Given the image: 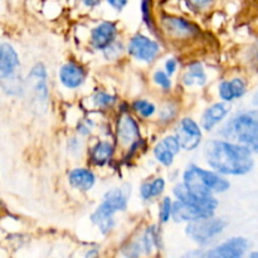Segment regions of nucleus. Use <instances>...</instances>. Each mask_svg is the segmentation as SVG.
Returning a JSON list of instances; mask_svg holds the SVG:
<instances>
[{
    "label": "nucleus",
    "mask_w": 258,
    "mask_h": 258,
    "mask_svg": "<svg viewBox=\"0 0 258 258\" xmlns=\"http://www.w3.org/2000/svg\"><path fill=\"white\" fill-rule=\"evenodd\" d=\"M203 153L208 165L224 175H244L253 168L252 151L233 141L209 140Z\"/></svg>",
    "instance_id": "1"
},
{
    "label": "nucleus",
    "mask_w": 258,
    "mask_h": 258,
    "mask_svg": "<svg viewBox=\"0 0 258 258\" xmlns=\"http://www.w3.org/2000/svg\"><path fill=\"white\" fill-rule=\"evenodd\" d=\"M227 140L247 146L252 153H258V118L248 113L234 116L219 131Z\"/></svg>",
    "instance_id": "2"
},
{
    "label": "nucleus",
    "mask_w": 258,
    "mask_h": 258,
    "mask_svg": "<svg viewBox=\"0 0 258 258\" xmlns=\"http://www.w3.org/2000/svg\"><path fill=\"white\" fill-rule=\"evenodd\" d=\"M183 183L191 193L198 196H212L229 189V181L227 179L197 165H190L184 171Z\"/></svg>",
    "instance_id": "3"
},
{
    "label": "nucleus",
    "mask_w": 258,
    "mask_h": 258,
    "mask_svg": "<svg viewBox=\"0 0 258 258\" xmlns=\"http://www.w3.org/2000/svg\"><path fill=\"white\" fill-rule=\"evenodd\" d=\"M24 86L25 90L29 93L30 103H32L33 108L37 110L38 112L45 111L49 92H48L47 87V71L42 63H38L32 68L27 80H25Z\"/></svg>",
    "instance_id": "4"
},
{
    "label": "nucleus",
    "mask_w": 258,
    "mask_h": 258,
    "mask_svg": "<svg viewBox=\"0 0 258 258\" xmlns=\"http://www.w3.org/2000/svg\"><path fill=\"white\" fill-rule=\"evenodd\" d=\"M227 226V222L221 218H209L198 219V221L189 222L185 232L190 239L199 244H208L211 243L218 234L224 231Z\"/></svg>",
    "instance_id": "5"
},
{
    "label": "nucleus",
    "mask_w": 258,
    "mask_h": 258,
    "mask_svg": "<svg viewBox=\"0 0 258 258\" xmlns=\"http://www.w3.org/2000/svg\"><path fill=\"white\" fill-rule=\"evenodd\" d=\"M20 62L14 48L8 43H3L0 50V77L2 85H12L19 81L17 71L19 68Z\"/></svg>",
    "instance_id": "6"
},
{
    "label": "nucleus",
    "mask_w": 258,
    "mask_h": 258,
    "mask_svg": "<svg viewBox=\"0 0 258 258\" xmlns=\"http://www.w3.org/2000/svg\"><path fill=\"white\" fill-rule=\"evenodd\" d=\"M128 53L131 57L136 58L143 62H151L158 55L160 47L155 40L145 37V35L138 34L130 40L127 47Z\"/></svg>",
    "instance_id": "7"
},
{
    "label": "nucleus",
    "mask_w": 258,
    "mask_h": 258,
    "mask_svg": "<svg viewBox=\"0 0 258 258\" xmlns=\"http://www.w3.org/2000/svg\"><path fill=\"white\" fill-rule=\"evenodd\" d=\"M176 138L184 150H194L202 141V130L196 121L190 117H184L176 130Z\"/></svg>",
    "instance_id": "8"
},
{
    "label": "nucleus",
    "mask_w": 258,
    "mask_h": 258,
    "mask_svg": "<svg viewBox=\"0 0 258 258\" xmlns=\"http://www.w3.org/2000/svg\"><path fill=\"white\" fill-rule=\"evenodd\" d=\"M247 249H248V241L242 237H234L208 251L203 256L213 258H237L243 256Z\"/></svg>",
    "instance_id": "9"
},
{
    "label": "nucleus",
    "mask_w": 258,
    "mask_h": 258,
    "mask_svg": "<svg viewBox=\"0 0 258 258\" xmlns=\"http://www.w3.org/2000/svg\"><path fill=\"white\" fill-rule=\"evenodd\" d=\"M213 214L214 211H208V209L178 201L173 203L171 218L175 222H193L198 221V219L209 218V217H213Z\"/></svg>",
    "instance_id": "10"
},
{
    "label": "nucleus",
    "mask_w": 258,
    "mask_h": 258,
    "mask_svg": "<svg viewBox=\"0 0 258 258\" xmlns=\"http://www.w3.org/2000/svg\"><path fill=\"white\" fill-rule=\"evenodd\" d=\"M174 196L178 198V201L184 202V203L193 204V206L201 207V208L208 209V211H216L218 207V201L212 196H198L189 190L185 184H178L174 188Z\"/></svg>",
    "instance_id": "11"
},
{
    "label": "nucleus",
    "mask_w": 258,
    "mask_h": 258,
    "mask_svg": "<svg viewBox=\"0 0 258 258\" xmlns=\"http://www.w3.org/2000/svg\"><path fill=\"white\" fill-rule=\"evenodd\" d=\"M116 34H117V28L113 23H101L91 30V44L96 49L105 50L115 42Z\"/></svg>",
    "instance_id": "12"
},
{
    "label": "nucleus",
    "mask_w": 258,
    "mask_h": 258,
    "mask_svg": "<svg viewBox=\"0 0 258 258\" xmlns=\"http://www.w3.org/2000/svg\"><path fill=\"white\" fill-rule=\"evenodd\" d=\"M181 149L176 136H166L154 149V155L156 160L165 166H170L174 161V156Z\"/></svg>",
    "instance_id": "13"
},
{
    "label": "nucleus",
    "mask_w": 258,
    "mask_h": 258,
    "mask_svg": "<svg viewBox=\"0 0 258 258\" xmlns=\"http://www.w3.org/2000/svg\"><path fill=\"white\" fill-rule=\"evenodd\" d=\"M59 80L67 88H77L85 81V71L76 63H67L60 68Z\"/></svg>",
    "instance_id": "14"
},
{
    "label": "nucleus",
    "mask_w": 258,
    "mask_h": 258,
    "mask_svg": "<svg viewBox=\"0 0 258 258\" xmlns=\"http://www.w3.org/2000/svg\"><path fill=\"white\" fill-rule=\"evenodd\" d=\"M117 136L120 143L123 145L135 144V141L140 138V130L136 121L130 116H122L118 121Z\"/></svg>",
    "instance_id": "15"
},
{
    "label": "nucleus",
    "mask_w": 258,
    "mask_h": 258,
    "mask_svg": "<svg viewBox=\"0 0 258 258\" xmlns=\"http://www.w3.org/2000/svg\"><path fill=\"white\" fill-rule=\"evenodd\" d=\"M229 112V106L227 103H214L213 106L207 108L202 116V127L207 131H211L217 123L221 122L227 113Z\"/></svg>",
    "instance_id": "16"
},
{
    "label": "nucleus",
    "mask_w": 258,
    "mask_h": 258,
    "mask_svg": "<svg viewBox=\"0 0 258 258\" xmlns=\"http://www.w3.org/2000/svg\"><path fill=\"white\" fill-rule=\"evenodd\" d=\"M68 181H70L72 188L82 191H87L92 189V186L95 185L96 178L95 174L91 170H88V169L77 168L71 171L70 175H68Z\"/></svg>",
    "instance_id": "17"
},
{
    "label": "nucleus",
    "mask_w": 258,
    "mask_h": 258,
    "mask_svg": "<svg viewBox=\"0 0 258 258\" xmlns=\"http://www.w3.org/2000/svg\"><path fill=\"white\" fill-rule=\"evenodd\" d=\"M244 93H246V82L242 78L224 81L219 85V96L226 102L242 97Z\"/></svg>",
    "instance_id": "18"
},
{
    "label": "nucleus",
    "mask_w": 258,
    "mask_h": 258,
    "mask_svg": "<svg viewBox=\"0 0 258 258\" xmlns=\"http://www.w3.org/2000/svg\"><path fill=\"white\" fill-rule=\"evenodd\" d=\"M164 27L173 34L178 35V37H186L196 32V28L193 24L188 22V20L183 19V18L176 17H166L164 19Z\"/></svg>",
    "instance_id": "19"
},
{
    "label": "nucleus",
    "mask_w": 258,
    "mask_h": 258,
    "mask_svg": "<svg viewBox=\"0 0 258 258\" xmlns=\"http://www.w3.org/2000/svg\"><path fill=\"white\" fill-rule=\"evenodd\" d=\"M113 154V146L107 141H100L91 150V160L95 165L103 166L110 161Z\"/></svg>",
    "instance_id": "20"
},
{
    "label": "nucleus",
    "mask_w": 258,
    "mask_h": 258,
    "mask_svg": "<svg viewBox=\"0 0 258 258\" xmlns=\"http://www.w3.org/2000/svg\"><path fill=\"white\" fill-rule=\"evenodd\" d=\"M184 85L186 86H204L207 82V75L203 67L199 63H193L189 66L188 72L183 77Z\"/></svg>",
    "instance_id": "21"
},
{
    "label": "nucleus",
    "mask_w": 258,
    "mask_h": 258,
    "mask_svg": "<svg viewBox=\"0 0 258 258\" xmlns=\"http://www.w3.org/2000/svg\"><path fill=\"white\" fill-rule=\"evenodd\" d=\"M103 201L110 204L116 212L125 211L127 208V196L123 193L122 189H111L103 197Z\"/></svg>",
    "instance_id": "22"
},
{
    "label": "nucleus",
    "mask_w": 258,
    "mask_h": 258,
    "mask_svg": "<svg viewBox=\"0 0 258 258\" xmlns=\"http://www.w3.org/2000/svg\"><path fill=\"white\" fill-rule=\"evenodd\" d=\"M165 188V180L163 178H156L151 183H145L141 185L140 194L144 201H149L151 198L160 196Z\"/></svg>",
    "instance_id": "23"
},
{
    "label": "nucleus",
    "mask_w": 258,
    "mask_h": 258,
    "mask_svg": "<svg viewBox=\"0 0 258 258\" xmlns=\"http://www.w3.org/2000/svg\"><path fill=\"white\" fill-rule=\"evenodd\" d=\"M159 241H160V237H159L158 227L153 226L149 227L145 233H144L143 243L141 244H143V248L145 249L146 253H151V251L156 246H159Z\"/></svg>",
    "instance_id": "24"
},
{
    "label": "nucleus",
    "mask_w": 258,
    "mask_h": 258,
    "mask_svg": "<svg viewBox=\"0 0 258 258\" xmlns=\"http://www.w3.org/2000/svg\"><path fill=\"white\" fill-rule=\"evenodd\" d=\"M133 107L134 110H135L139 115L143 116V117H150L151 115H154V112H155L156 110L155 106H154L153 103L148 102V101L145 100L136 101V102H134Z\"/></svg>",
    "instance_id": "25"
},
{
    "label": "nucleus",
    "mask_w": 258,
    "mask_h": 258,
    "mask_svg": "<svg viewBox=\"0 0 258 258\" xmlns=\"http://www.w3.org/2000/svg\"><path fill=\"white\" fill-rule=\"evenodd\" d=\"M171 212H173V202H171L170 198L166 197V198H164V201L161 202L160 213H159L160 221L163 222V223H165V222H168L169 219H170Z\"/></svg>",
    "instance_id": "26"
},
{
    "label": "nucleus",
    "mask_w": 258,
    "mask_h": 258,
    "mask_svg": "<svg viewBox=\"0 0 258 258\" xmlns=\"http://www.w3.org/2000/svg\"><path fill=\"white\" fill-rule=\"evenodd\" d=\"M115 102V97L105 92H97L93 96V103L97 107H108Z\"/></svg>",
    "instance_id": "27"
},
{
    "label": "nucleus",
    "mask_w": 258,
    "mask_h": 258,
    "mask_svg": "<svg viewBox=\"0 0 258 258\" xmlns=\"http://www.w3.org/2000/svg\"><path fill=\"white\" fill-rule=\"evenodd\" d=\"M154 81L158 83L160 87H163L164 90H169L171 87V81L169 78V75L165 72H161V71H158V72L154 75Z\"/></svg>",
    "instance_id": "28"
},
{
    "label": "nucleus",
    "mask_w": 258,
    "mask_h": 258,
    "mask_svg": "<svg viewBox=\"0 0 258 258\" xmlns=\"http://www.w3.org/2000/svg\"><path fill=\"white\" fill-rule=\"evenodd\" d=\"M151 0H141V12H143L144 20L148 23V25H151Z\"/></svg>",
    "instance_id": "29"
},
{
    "label": "nucleus",
    "mask_w": 258,
    "mask_h": 258,
    "mask_svg": "<svg viewBox=\"0 0 258 258\" xmlns=\"http://www.w3.org/2000/svg\"><path fill=\"white\" fill-rule=\"evenodd\" d=\"M91 130H92V122H90V121H83L78 126V133L81 135H88L91 133Z\"/></svg>",
    "instance_id": "30"
},
{
    "label": "nucleus",
    "mask_w": 258,
    "mask_h": 258,
    "mask_svg": "<svg viewBox=\"0 0 258 258\" xmlns=\"http://www.w3.org/2000/svg\"><path fill=\"white\" fill-rule=\"evenodd\" d=\"M176 67H178V64H176V60L174 59V58H170V59L166 60L165 70H166V73H168L169 76L174 75V72L176 71Z\"/></svg>",
    "instance_id": "31"
},
{
    "label": "nucleus",
    "mask_w": 258,
    "mask_h": 258,
    "mask_svg": "<svg viewBox=\"0 0 258 258\" xmlns=\"http://www.w3.org/2000/svg\"><path fill=\"white\" fill-rule=\"evenodd\" d=\"M108 4L116 10H122L123 7L127 4V0H107Z\"/></svg>",
    "instance_id": "32"
},
{
    "label": "nucleus",
    "mask_w": 258,
    "mask_h": 258,
    "mask_svg": "<svg viewBox=\"0 0 258 258\" xmlns=\"http://www.w3.org/2000/svg\"><path fill=\"white\" fill-rule=\"evenodd\" d=\"M186 2L196 8H204V7H207V5H208L212 0H186Z\"/></svg>",
    "instance_id": "33"
},
{
    "label": "nucleus",
    "mask_w": 258,
    "mask_h": 258,
    "mask_svg": "<svg viewBox=\"0 0 258 258\" xmlns=\"http://www.w3.org/2000/svg\"><path fill=\"white\" fill-rule=\"evenodd\" d=\"M82 2L85 5L92 8V7H97V5L101 3V0H82Z\"/></svg>",
    "instance_id": "34"
},
{
    "label": "nucleus",
    "mask_w": 258,
    "mask_h": 258,
    "mask_svg": "<svg viewBox=\"0 0 258 258\" xmlns=\"http://www.w3.org/2000/svg\"><path fill=\"white\" fill-rule=\"evenodd\" d=\"M253 102H254V105H257V106H258V93L256 95V97H254Z\"/></svg>",
    "instance_id": "35"
},
{
    "label": "nucleus",
    "mask_w": 258,
    "mask_h": 258,
    "mask_svg": "<svg viewBox=\"0 0 258 258\" xmlns=\"http://www.w3.org/2000/svg\"><path fill=\"white\" fill-rule=\"evenodd\" d=\"M251 257H258V252H254V253H251Z\"/></svg>",
    "instance_id": "36"
}]
</instances>
